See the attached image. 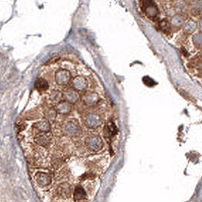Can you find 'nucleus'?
<instances>
[{"label":"nucleus","instance_id":"nucleus-1","mask_svg":"<svg viewBox=\"0 0 202 202\" xmlns=\"http://www.w3.org/2000/svg\"><path fill=\"white\" fill-rule=\"evenodd\" d=\"M144 10L150 18H155L158 15V9L156 5L151 0H144Z\"/></svg>","mask_w":202,"mask_h":202},{"label":"nucleus","instance_id":"nucleus-2","mask_svg":"<svg viewBox=\"0 0 202 202\" xmlns=\"http://www.w3.org/2000/svg\"><path fill=\"white\" fill-rule=\"evenodd\" d=\"M74 198L75 201H87L85 199L86 197V192L85 188L81 186H78L74 191Z\"/></svg>","mask_w":202,"mask_h":202},{"label":"nucleus","instance_id":"nucleus-3","mask_svg":"<svg viewBox=\"0 0 202 202\" xmlns=\"http://www.w3.org/2000/svg\"><path fill=\"white\" fill-rule=\"evenodd\" d=\"M35 87L40 91H45L49 88V84L43 78H38L35 83Z\"/></svg>","mask_w":202,"mask_h":202},{"label":"nucleus","instance_id":"nucleus-4","mask_svg":"<svg viewBox=\"0 0 202 202\" xmlns=\"http://www.w3.org/2000/svg\"><path fill=\"white\" fill-rule=\"evenodd\" d=\"M202 11V0H198L192 6V12L194 15H197Z\"/></svg>","mask_w":202,"mask_h":202},{"label":"nucleus","instance_id":"nucleus-5","mask_svg":"<svg viewBox=\"0 0 202 202\" xmlns=\"http://www.w3.org/2000/svg\"><path fill=\"white\" fill-rule=\"evenodd\" d=\"M196 28V23L193 21H188L187 24H186V28H185V30L186 31L188 32V33H191V32L194 31V30Z\"/></svg>","mask_w":202,"mask_h":202},{"label":"nucleus","instance_id":"nucleus-6","mask_svg":"<svg viewBox=\"0 0 202 202\" xmlns=\"http://www.w3.org/2000/svg\"><path fill=\"white\" fill-rule=\"evenodd\" d=\"M172 23L174 26H179L182 25L183 24V18L181 15H176L173 17V20H172Z\"/></svg>","mask_w":202,"mask_h":202},{"label":"nucleus","instance_id":"nucleus-7","mask_svg":"<svg viewBox=\"0 0 202 202\" xmlns=\"http://www.w3.org/2000/svg\"><path fill=\"white\" fill-rule=\"evenodd\" d=\"M160 28H161L163 31H168V30L169 29V23L166 21L164 20L162 21L160 23Z\"/></svg>","mask_w":202,"mask_h":202},{"label":"nucleus","instance_id":"nucleus-8","mask_svg":"<svg viewBox=\"0 0 202 202\" xmlns=\"http://www.w3.org/2000/svg\"><path fill=\"white\" fill-rule=\"evenodd\" d=\"M194 41L197 43H202V34H197L194 37Z\"/></svg>","mask_w":202,"mask_h":202},{"label":"nucleus","instance_id":"nucleus-9","mask_svg":"<svg viewBox=\"0 0 202 202\" xmlns=\"http://www.w3.org/2000/svg\"><path fill=\"white\" fill-rule=\"evenodd\" d=\"M177 6H178V7L180 8V9H183V8H184V3L182 2H179L178 4H177Z\"/></svg>","mask_w":202,"mask_h":202},{"label":"nucleus","instance_id":"nucleus-10","mask_svg":"<svg viewBox=\"0 0 202 202\" xmlns=\"http://www.w3.org/2000/svg\"><path fill=\"white\" fill-rule=\"evenodd\" d=\"M200 29L202 30V20L200 21Z\"/></svg>","mask_w":202,"mask_h":202}]
</instances>
